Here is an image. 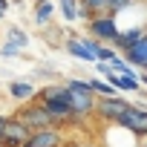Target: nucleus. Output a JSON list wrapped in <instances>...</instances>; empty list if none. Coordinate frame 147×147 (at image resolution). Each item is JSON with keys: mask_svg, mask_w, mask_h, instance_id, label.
Segmentation results:
<instances>
[{"mask_svg": "<svg viewBox=\"0 0 147 147\" xmlns=\"http://www.w3.org/2000/svg\"><path fill=\"white\" fill-rule=\"evenodd\" d=\"M35 101H40L61 124H66L69 118H75V115H72V104H69V90H66V84H49V87L38 90Z\"/></svg>", "mask_w": 147, "mask_h": 147, "instance_id": "obj_1", "label": "nucleus"}, {"mask_svg": "<svg viewBox=\"0 0 147 147\" xmlns=\"http://www.w3.org/2000/svg\"><path fill=\"white\" fill-rule=\"evenodd\" d=\"M18 118H23L32 130H46V127H61V121L40 104V101H26L18 113H15Z\"/></svg>", "mask_w": 147, "mask_h": 147, "instance_id": "obj_2", "label": "nucleus"}, {"mask_svg": "<svg viewBox=\"0 0 147 147\" xmlns=\"http://www.w3.org/2000/svg\"><path fill=\"white\" fill-rule=\"evenodd\" d=\"M87 35L95 38V40H101V43L115 46V40H118V35H121L115 15H107V12H104V15H95V18L87 23Z\"/></svg>", "mask_w": 147, "mask_h": 147, "instance_id": "obj_3", "label": "nucleus"}, {"mask_svg": "<svg viewBox=\"0 0 147 147\" xmlns=\"http://www.w3.org/2000/svg\"><path fill=\"white\" fill-rule=\"evenodd\" d=\"M118 127L121 130H130L136 138H147V104L144 101L130 104V110L118 118Z\"/></svg>", "mask_w": 147, "mask_h": 147, "instance_id": "obj_4", "label": "nucleus"}, {"mask_svg": "<svg viewBox=\"0 0 147 147\" xmlns=\"http://www.w3.org/2000/svg\"><path fill=\"white\" fill-rule=\"evenodd\" d=\"M130 110V101L121 98V95H107V98H98L95 101V115L107 124H118V118Z\"/></svg>", "mask_w": 147, "mask_h": 147, "instance_id": "obj_5", "label": "nucleus"}, {"mask_svg": "<svg viewBox=\"0 0 147 147\" xmlns=\"http://www.w3.org/2000/svg\"><path fill=\"white\" fill-rule=\"evenodd\" d=\"M29 136H32V127H29L23 118L9 115V124H6L3 138H0V147H23V144L29 141Z\"/></svg>", "mask_w": 147, "mask_h": 147, "instance_id": "obj_6", "label": "nucleus"}, {"mask_svg": "<svg viewBox=\"0 0 147 147\" xmlns=\"http://www.w3.org/2000/svg\"><path fill=\"white\" fill-rule=\"evenodd\" d=\"M66 138L61 133V127H46V130H32L29 141L23 147H63Z\"/></svg>", "mask_w": 147, "mask_h": 147, "instance_id": "obj_7", "label": "nucleus"}, {"mask_svg": "<svg viewBox=\"0 0 147 147\" xmlns=\"http://www.w3.org/2000/svg\"><path fill=\"white\" fill-rule=\"evenodd\" d=\"M69 90V87H66ZM95 101L98 95L95 92H81V90H69V104H72V115L75 118H87L95 113Z\"/></svg>", "mask_w": 147, "mask_h": 147, "instance_id": "obj_8", "label": "nucleus"}, {"mask_svg": "<svg viewBox=\"0 0 147 147\" xmlns=\"http://www.w3.org/2000/svg\"><path fill=\"white\" fill-rule=\"evenodd\" d=\"M63 52H66V55H72L75 61H84V63H95V61H98V58H95V55L81 43V35H75V32L63 38Z\"/></svg>", "mask_w": 147, "mask_h": 147, "instance_id": "obj_9", "label": "nucleus"}, {"mask_svg": "<svg viewBox=\"0 0 147 147\" xmlns=\"http://www.w3.org/2000/svg\"><path fill=\"white\" fill-rule=\"evenodd\" d=\"M144 35H147L144 26H127V29H121V35H118V40H115V49H118V52H127V49H133Z\"/></svg>", "mask_w": 147, "mask_h": 147, "instance_id": "obj_10", "label": "nucleus"}, {"mask_svg": "<svg viewBox=\"0 0 147 147\" xmlns=\"http://www.w3.org/2000/svg\"><path fill=\"white\" fill-rule=\"evenodd\" d=\"M9 95L18 101V104H26V101H35L38 90L32 81H9Z\"/></svg>", "mask_w": 147, "mask_h": 147, "instance_id": "obj_11", "label": "nucleus"}, {"mask_svg": "<svg viewBox=\"0 0 147 147\" xmlns=\"http://www.w3.org/2000/svg\"><path fill=\"white\" fill-rule=\"evenodd\" d=\"M104 81H110L118 92H136V95L141 92V81H138V78H127V75H118V72H113V75H107Z\"/></svg>", "mask_w": 147, "mask_h": 147, "instance_id": "obj_12", "label": "nucleus"}, {"mask_svg": "<svg viewBox=\"0 0 147 147\" xmlns=\"http://www.w3.org/2000/svg\"><path fill=\"white\" fill-rule=\"evenodd\" d=\"M121 55H124L136 69H144V66H147V35H144L133 49H127V52H121Z\"/></svg>", "mask_w": 147, "mask_h": 147, "instance_id": "obj_13", "label": "nucleus"}, {"mask_svg": "<svg viewBox=\"0 0 147 147\" xmlns=\"http://www.w3.org/2000/svg\"><path fill=\"white\" fill-rule=\"evenodd\" d=\"M55 9H58V6L52 3V0H35V12H32L35 23H38V26H49V20H52Z\"/></svg>", "mask_w": 147, "mask_h": 147, "instance_id": "obj_14", "label": "nucleus"}, {"mask_svg": "<svg viewBox=\"0 0 147 147\" xmlns=\"http://www.w3.org/2000/svg\"><path fill=\"white\" fill-rule=\"evenodd\" d=\"M58 12H61L63 23H75L81 15V0H58Z\"/></svg>", "mask_w": 147, "mask_h": 147, "instance_id": "obj_15", "label": "nucleus"}, {"mask_svg": "<svg viewBox=\"0 0 147 147\" xmlns=\"http://www.w3.org/2000/svg\"><path fill=\"white\" fill-rule=\"evenodd\" d=\"M6 40L15 43V46H20V49H26V46H29V32H26L23 26L12 23V26H6Z\"/></svg>", "mask_w": 147, "mask_h": 147, "instance_id": "obj_16", "label": "nucleus"}, {"mask_svg": "<svg viewBox=\"0 0 147 147\" xmlns=\"http://www.w3.org/2000/svg\"><path fill=\"white\" fill-rule=\"evenodd\" d=\"M90 84H92V92H95L98 98H107V95H118V90H115L110 81H104V78H90Z\"/></svg>", "mask_w": 147, "mask_h": 147, "instance_id": "obj_17", "label": "nucleus"}, {"mask_svg": "<svg viewBox=\"0 0 147 147\" xmlns=\"http://www.w3.org/2000/svg\"><path fill=\"white\" fill-rule=\"evenodd\" d=\"M136 3V0H107V15H121V12H127L130 6Z\"/></svg>", "mask_w": 147, "mask_h": 147, "instance_id": "obj_18", "label": "nucleus"}, {"mask_svg": "<svg viewBox=\"0 0 147 147\" xmlns=\"http://www.w3.org/2000/svg\"><path fill=\"white\" fill-rule=\"evenodd\" d=\"M69 90H81V92H92V84L90 81H84V78H75V75H72V78H66L63 81Z\"/></svg>", "mask_w": 147, "mask_h": 147, "instance_id": "obj_19", "label": "nucleus"}, {"mask_svg": "<svg viewBox=\"0 0 147 147\" xmlns=\"http://www.w3.org/2000/svg\"><path fill=\"white\" fill-rule=\"evenodd\" d=\"M20 46H15V43H9V40H3V43H0V55H3V58H20Z\"/></svg>", "mask_w": 147, "mask_h": 147, "instance_id": "obj_20", "label": "nucleus"}, {"mask_svg": "<svg viewBox=\"0 0 147 147\" xmlns=\"http://www.w3.org/2000/svg\"><path fill=\"white\" fill-rule=\"evenodd\" d=\"M35 75H38V78H52V75H55V66H52V63H49V66L43 63V66L35 69Z\"/></svg>", "mask_w": 147, "mask_h": 147, "instance_id": "obj_21", "label": "nucleus"}, {"mask_svg": "<svg viewBox=\"0 0 147 147\" xmlns=\"http://www.w3.org/2000/svg\"><path fill=\"white\" fill-rule=\"evenodd\" d=\"M6 124H9V115H0V138H3V133H6Z\"/></svg>", "mask_w": 147, "mask_h": 147, "instance_id": "obj_22", "label": "nucleus"}, {"mask_svg": "<svg viewBox=\"0 0 147 147\" xmlns=\"http://www.w3.org/2000/svg\"><path fill=\"white\" fill-rule=\"evenodd\" d=\"M0 9H3V12H9V0H0Z\"/></svg>", "mask_w": 147, "mask_h": 147, "instance_id": "obj_23", "label": "nucleus"}, {"mask_svg": "<svg viewBox=\"0 0 147 147\" xmlns=\"http://www.w3.org/2000/svg\"><path fill=\"white\" fill-rule=\"evenodd\" d=\"M9 3H15V6H23V0H9Z\"/></svg>", "mask_w": 147, "mask_h": 147, "instance_id": "obj_24", "label": "nucleus"}, {"mask_svg": "<svg viewBox=\"0 0 147 147\" xmlns=\"http://www.w3.org/2000/svg\"><path fill=\"white\" fill-rule=\"evenodd\" d=\"M3 18H6V12H3V9H0V20H3Z\"/></svg>", "mask_w": 147, "mask_h": 147, "instance_id": "obj_25", "label": "nucleus"}, {"mask_svg": "<svg viewBox=\"0 0 147 147\" xmlns=\"http://www.w3.org/2000/svg\"><path fill=\"white\" fill-rule=\"evenodd\" d=\"M141 147H147V138H144V144H141Z\"/></svg>", "mask_w": 147, "mask_h": 147, "instance_id": "obj_26", "label": "nucleus"}, {"mask_svg": "<svg viewBox=\"0 0 147 147\" xmlns=\"http://www.w3.org/2000/svg\"><path fill=\"white\" fill-rule=\"evenodd\" d=\"M144 72H147V66H144Z\"/></svg>", "mask_w": 147, "mask_h": 147, "instance_id": "obj_27", "label": "nucleus"}]
</instances>
